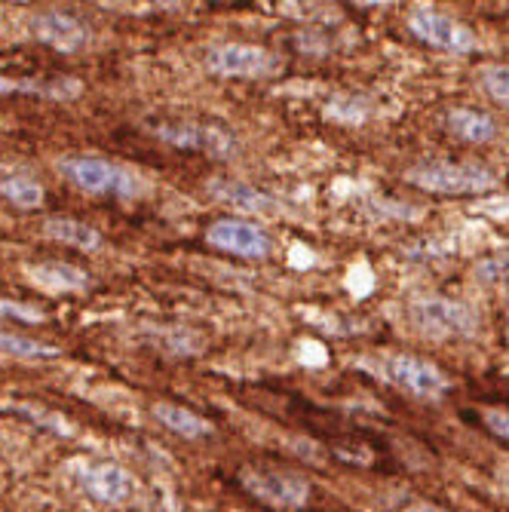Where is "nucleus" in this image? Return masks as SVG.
Returning <instances> with one entry per match:
<instances>
[{
	"mask_svg": "<svg viewBox=\"0 0 509 512\" xmlns=\"http://www.w3.org/2000/svg\"><path fill=\"white\" fill-rule=\"evenodd\" d=\"M0 353L13 356V359H53V356H59V347L40 344L34 338H25V335L0 332Z\"/></svg>",
	"mask_w": 509,
	"mask_h": 512,
	"instance_id": "obj_18",
	"label": "nucleus"
},
{
	"mask_svg": "<svg viewBox=\"0 0 509 512\" xmlns=\"http://www.w3.org/2000/svg\"><path fill=\"white\" fill-rule=\"evenodd\" d=\"M0 316H16V319H22V322H40V319H43L40 310L25 307V304H19V301H7V298H0Z\"/></svg>",
	"mask_w": 509,
	"mask_h": 512,
	"instance_id": "obj_21",
	"label": "nucleus"
},
{
	"mask_svg": "<svg viewBox=\"0 0 509 512\" xmlns=\"http://www.w3.org/2000/svg\"><path fill=\"white\" fill-rule=\"evenodd\" d=\"M408 316L414 322V329L427 338H436V341H464V338H476L479 335V313L457 301V298H439V295H430V298H418L411 301L408 307Z\"/></svg>",
	"mask_w": 509,
	"mask_h": 512,
	"instance_id": "obj_4",
	"label": "nucleus"
},
{
	"mask_svg": "<svg viewBox=\"0 0 509 512\" xmlns=\"http://www.w3.org/2000/svg\"><path fill=\"white\" fill-rule=\"evenodd\" d=\"M482 421H485V427H488L497 439L509 442V411H506V408H488V411L482 414Z\"/></svg>",
	"mask_w": 509,
	"mask_h": 512,
	"instance_id": "obj_20",
	"label": "nucleus"
},
{
	"mask_svg": "<svg viewBox=\"0 0 509 512\" xmlns=\"http://www.w3.org/2000/svg\"><path fill=\"white\" fill-rule=\"evenodd\" d=\"M408 184L427 194L445 197H467V194H488L500 184V175L476 160H427L408 169Z\"/></svg>",
	"mask_w": 509,
	"mask_h": 512,
	"instance_id": "obj_2",
	"label": "nucleus"
},
{
	"mask_svg": "<svg viewBox=\"0 0 509 512\" xmlns=\"http://www.w3.org/2000/svg\"><path fill=\"white\" fill-rule=\"evenodd\" d=\"M154 417H157V421H160L169 433L184 436V439H203V436L212 433V427L203 421L200 414H194V411H188V408H181V405H172V402H157V405H154Z\"/></svg>",
	"mask_w": 509,
	"mask_h": 512,
	"instance_id": "obj_16",
	"label": "nucleus"
},
{
	"mask_svg": "<svg viewBox=\"0 0 509 512\" xmlns=\"http://www.w3.org/2000/svg\"><path fill=\"white\" fill-rule=\"evenodd\" d=\"M240 485L258 503L276 512H298L310 503V482L292 470L261 467V463H246L240 467Z\"/></svg>",
	"mask_w": 509,
	"mask_h": 512,
	"instance_id": "obj_5",
	"label": "nucleus"
},
{
	"mask_svg": "<svg viewBox=\"0 0 509 512\" xmlns=\"http://www.w3.org/2000/svg\"><path fill=\"white\" fill-rule=\"evenodd\" d=\"M206 68L218 77L255 80V77L273 74L276 59H273V53L264 50V46H255V43H221L215 50H209Z\"/></svg>",
	"mask_w": 509,
	"mask_h": 512,
	"instance_id": "obj_9",
	"label": "nucleus"
},
{
	"mask_svg": "<svg viewBox=\"0 0 509 512\" xmlns=\"http://www.w3.org/2000/svg\"><path fill=\"white\" fill-rule=\"evenodd\" d=\"M212 194L218 200H224L227 206H234L237 212H246V215H276L280 212V203L264 191H255L252 184L227 181V184H215Z\"/></svg>",
	"mask_w": 509,
	"mask_h": 512,
	"instance_id": "obj_14",
	"label": "nucleus"
},
{
	"mask_svg": "<svg viewBox=\"0 0 509 512\" xmlns=\"http://www.w3.org/2000/svg\"><path fill=\"white\" fill-rule=\"evenodd\" d=\"M482 86H485V92H488L494 102H500V105L509 108V65H491V68H485L482 71Z\"/></svg>",
	"mask_w": 509,
	"mask_h": 512,
	"instance_id": "obj_19",
	"label": "nucleus"
},
{
	"mask_svg": "<svg viewBox=\"0 0 509 512\" xmlns=\"http://www.w3.org/2000/svg\"><path fill=\"white\" fill-rule=\"evenodd\" d=\"M402 512H448V509H442V506H436V503H430V500H414V503L405 506Z\"/></svg>",
	"mask_w": 509,
	"mask_h": 512,
	"instance_id": "obj_23",
	"label": "nucleus"
},
{
	"mask_svg": "<svg viewBox=\"0 0 509 512\" xmlns=\"http://www.w3.org/2000/svg\"><path fill=\"white\" fill-rule=\"evenodd\" d=\"M206 243L212 249H218V252L249 258V261H261V258H267L273 252L267 230L252 224V221H240V218L212 221V227L206 230Z\"/></svg>",
	"mask_w": 509,
	"mask_h": 512,
	"instance_id": "obj_8",
	"label": "nucleus"
},
{
	"mask_svg": "<svg viewBox=\"0 0 509 512\" xmlns=\"http://www.w3.org/2000/svg\"><path fill=\"white\" fill-rule=\"evenodd\" d=\"M59 172L74 184L77 191L92 197H114V200H138L148 194L145 178L135 169L105 160V157H62Z\"/></svg>",
	"mask_w": 509,
	"mask_h": 512,
	"instance_id": "obj_1",
	"label": "nucleus"
},
{
	"mask_svg": "<svg viewBox=\"0 0 509 512\" xmlns=\"http://www.w3.org/2000/svg\"><path fill=\"white\" fill-rule=\"evenodd\" d=\"M154 135L163 138L166 145L181 148V151H197L215 160H230L237 157V138L230 135L224 126L212 123H197V120H175V123H157Z\"/></svg>",
	"mask_w": 509,
	"mask_h": 512,
	"instance_id": "obj_6",
	"label": "nucleus"
},
{
	"mask_svg": "<svg viewBox=\"0 0 509 512\" xmlns=\"http://www.w3.org/2000/svg\"><path fill=\"white\" fill-rule=\"evenodd\" d=\"M408 31L418 40H424L427 46H436V50L451 53V56H470L479 46L476 34L464 22H457L454 16H445L436 10H427V7L411 10Z\"/></svg>",
	"mask_w": 509,
	"mask_h": 512,
	"instance_id": "obj_7",
	"label": "nucleus"
},
{
	"mask_svg": "<svg viewBox=\"0 0 509 512\" xmlns=\"http://www.w3.org/2000/svg\"><path fill=\"white\" fill-rule=\"evenodd\" d=\"M43 234L62 243V246H71V249H80V252H99L102 249V234L92 224L80 221V218H68V215H53L43 221Z\"/></svg>",
	"mask_w": 509,
	"mask_h": 512,
	"instance_id": "obj_13",
	"label": "nucleus"
},
{
	"mask_svg": "<svg viewBox=\"0 0 509 512\" xmlns=\"http://www.w3.org/2000/svg\"><path fill=\"white\" fill-rule=\"evenodd\" d=\"M34 37L46 46H53L59 53H80L89 43V28L83 22H77L68 13H43L34 19Z\"/></svg>",
	"mask_w": 509,
	"mask_h": 512,
	"instance_id": "obj_10",
	"label": "nucleus"
},
{
	"mask_svg": "<svg viewBox=\"0 0 509 512\" xmlns=\"http://www.w3.org/2000/svg\"><path fill=\"white\" fill-rule=\"evenodd\" d=\"M372 371L384 384L396 387L399 393H405L411 399H421V402H439L451 390V381L445 371L436 362H430L424 356H414V353H387L372 362Z\"/></svg>",
	"mask_w": 509,
	"mask_h": 512,
	"instance_id": "obj_3",
	"label": "nucleus"
},
{
	"mask_svg": "<svg viewBox=\"0 0 509 512\" xmlns=\"http://www.w3.org/2000/svg\"><path fill=\"white\" fill-rule=\"evenodd\" d=\"M509 273V264L500 261V258H491L485 264H479V279H506Z\"/></svg>",
	"mask_w": 509,
	"mask_h": 512,
	"instance_id": "obj_22",
	"label": "nucleus"
},
{
	"mask_svg": "<svg viewBox=\"0 0 509 512\" xmlns=\"http://www.w3.org/2000/svg\"><path fill=\"white\" fill-rule=\"evenodd\" d=\"M83 488L102 503H123L132 497L135 482L117 463H96L83 473Z\"/></svg>",
	"mask_w": 509,
	"mask_h": 512,
	"instance_id": "obj_12",
	"label": "nucleus"
},
{
	"mask_svg": "<svg viewBox=\"0 0 509 512\" xmlns=\"http://www.w3.org/2000/svg\"><path fill=\"white\" fill-rule=\"evenodd\" d=\"M16 89H31V86L13 80V77H7V74H0V96H7V92H16Z\"/></svg>",
	"mask_w": 509,
	"mask_h": 512,
	"instance_id": "obj_24",
	"label": "nucleus"
},
{
	"mask_svg": "<svg viewBox=\"0 0 509 512\" xmlns=\"http://www.w3.org/2000/svg\"><path fill=\"white\" fill-rule=\"evenodd\" d=\"M0 197L10 200L19 209H40L46 200V191L40 181L28 175H7V178H0Z\"/></svg>",
	"mask_w": 509,
	"mask_h": 512,
	"instance_id": "obj_17",
	"label": "nucleus"
},
{
	"mask_svg": "<svg viewBox=\"0 0 509 512\" xmlns=\"http://www.w3.org/2000/svg\"><path fill=\"white\" fill-rule=\"evenodd\" d=\"M448 129L470 145H485V142H494L497 138L494 117L485 111H476V108H451L448 111Z\"/></svg>",
	"mask_w": 509,
	"mask_h": 512,
	"instance_id": "obj_15",
	"label": "nucleus"
},
{
	"mask_svg": "<svg viewBox=\"0 0 509 512\" xmlns=\"http://www.w3.org/2000/svg\"><path fill=\"white\" fill-rule=\"evenodd\" d=\"M28 279L43 289V292H83L89 286V273L77 264H68V261H40V264H31L25 267Z\"/></svg>",
	"mask_w": 509,
	"mask_h": 512,
	"instance_id": "obj_11",
	"label": "nucleus"
}]
</instances>
